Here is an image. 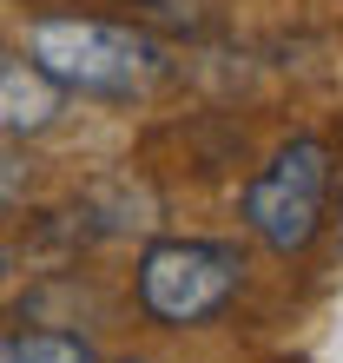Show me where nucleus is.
<instances>
[{
    "label": "nucleus",
    "mask_w": 343,
    "mask_h": 363,
    "mask_svg": "<svg viewBox=\"0 0 343 363\" xmlns=\"http://www.w3.org/2000/svg\"><path fill=\"white\" fill-rule=\"evenodd\" d=\"M27 60L60 93H79V99H139L165 73L159 40L119 27V20H93V13H33Z\"/></svg>",
    "instance_id": "obj_1"
},
{
    "label": "nucleus",
    "mask_w": 343,
    "mask_h": 363,
    "mask_svg": "<svg viewBox=\"0 0 343 363\" xmlns=\"http://www.w3.org/2000/svg\"><path fill=\"white\" fill-rule=\"evenodd\" d=\"M244 284V258L218 238H159L139 251V311L165 330L211 324Z\"/></svg>",
    "instance_id": "obj_3"
},
{
    "label": "nucleus",
    "mask_w": 343,
    "mask_h": 363,
    "mask_svg": "<svg viewBox=\"0 0 343 363\" xmlns=\"http://www.w3.org/2000/svg\"><path fill=\"white\" fill-rule=\"evenodd\" d=\"M330 185H337V152L330 139H291L264 159V172L244 185V225L257 231V245H271L277 258H297V251L317 245L330 211Z\"/></svg>",
    "instance_id": "obj_2"
},
{
    "label": "nucleus",
    "mask_w": 343,
    "mask_h": 363,
    "mask_svg": "<svg viewBox=\"0 0 343 363\" xmlns=\"http://www.w3.org/2000/svg\"><path fill=\"white\" fill-rule=\"evenodd\" d=\"M125 363H133V357H125Z\"/></svg>",
    "instance_id": "obj_8"
},
{
    "label": "nucleus",
    "mask_w": 343,
    "mask_h": 363,
    "mask_svg": "<svg viewBox=\"0 0 343 363\" xmlns=\"http://www.w3.org/2000/svg\"><path fill=\"white\" fill-rule=\"evenodd\" d=\"M20 185H27V165H20L7 145H0V205H13V199H20Z\"/></svg>",
    "instance_id": "obj_6"
},
{
    "label": "nucleus",
    "mask_w": 343,
    "mask_h": 363,
    "mask_svg": "<svg viewBox=\"0 0 343 363\" xmlns=\"http://www.w3.org/2000/svg\"><path fill=\"white\" fill-rule=\"evenodd\" d=\"M60 106H67V93L33 60H0V133L33 139V133H47L60 119Z\"/></svg>",
    "instance_id": "obj_4"
},
{
    "label": "nucleus",
    "mask_w": 343,
    "mask_h": 363,
    "mask_svg": "<svg viewBox=\"0 0 343 363\" xmlns=\"http://www.w3.org/2000/svg\"><path fill=\"white\" fill-rule=\"evenodd\" d=\"M0 277H7V251H0Z\"/></svg>",
    "instance_id": "obj_7"
},
{
    "label": "nucleus",
    "mask_w": 343,
    "mask_h": 363,
    "mask_svg": "<svg viewBox=\"0 0 343 363\" xmlns=\"http://www.w3.org/2000/svg\"><path fill=\"white\" fill-rule=\"evenodd\" d=\"M0 363H93V344L73 330H13L0 337Z\"/></svg>",
    "instance_id": "obj_5"
}]
</instances>
